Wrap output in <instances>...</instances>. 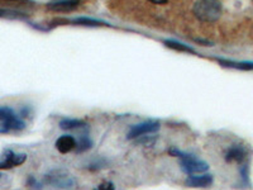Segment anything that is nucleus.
<instances>
[{
    "label": "nucleus",
    "mask_w": 253,
    "mask_h": 190,
    "mask_svg": "<svg viewBox=\"0 0 253 190\" xmlns=\"http://www.w3.org/2000/svg\"><path fill=\"white\" fill-rule=\"evenodd\" d=\"M85 126V122L81 121V119H74V118H63L62 121L60 122V127L62 130H78V128H81V127Z\"/></svg>",
    "instance_id": "obj_11"
},
{
    "label": "nucleus",
    "mask_w": 253,
    "mask_h": 190,
    "mask_svg": "<svg viewBox=\"0 0 253 190\" xmlns=\"http://www.w3.org/2000/svg\"><path fill=\"white\" fill-rule=\"evenodd\" d=\"M0 179H1V174H0Z\"/></svg>",
    "instance_id": "obj_18"
},
{
    "label": "nucleus",
    "mask_w": 253,
    "mask_h": 190,
    "mask_svg": "<svg viewBox=\"0 0 253 190\" xmlns=\"http://www.w3.org/2000/svg\"><path fill=\"white\" fill-rule=\"evenodd\" d=\"M76 144H78V141H76V139L74 136L63 135L61 136V137H58L55 146L60 153H69L71 152L72 150H75Z\"/></svg>",
    "instance_id": "obj_8"
},
{
    "label": "nucleus",
    "mask_w": 253,
    "mask_h": 190,
    "mask_svg": "<svg viewBox=\"0 0 253 190\" xmlns=\"http://www.w3.org/2000/svg\"><path fill=\"white\" fill-rule=\"evenodd\" d=\"M44 182L48 185L58 188V189H69L75 184V179L72 178L69 171L55 169L44 176Z\"/></svg>",
    "instance_id": "obj_2"
},
{
    "label": "nucleus",
    "mask_w": 253,
    "mask_h": 190,
    "mask_svg": "<svg viewBox=\"0 0 253 190\" xmlns=\"http://www.w3.org/2000/svg\"><path fill=\"white\" fill-rule=\"evenodd\" d=\"M193 13L203 23H214L221 15V4L219 0H196Z\"/></svg>",
    "instance_id": "obj_1"
},
{
    "label": "nucleus",
    "mask_w": 253,
    "mask_h": 190,
    "mask_svg": "<svg viewBox=\"0 0 253 190\" xmlns=\"http://www.w3.org/2000/svg\"><path fill=\"white\" fill-rule=\"evenodd\" d=\"M147 1H150L151 4H156V5H164L169 0H147Z\"/></svg>",
    "instance_id": "obj_17"
},
{
    "label": "nucleus",
    "mask_w": 253,
    "mask_h": 190,
    "mask_svg": "<svg viewBox=\"0 0 253 190\" xmlns=\"http://www.w3.org/2000/svg\"><path fill=\"white\" fill-rule=\"evenodd\" d=\"M160 128H161V123L158 121H153V119L134 124V126L130 127V130L126 133V140H135L144 135L156 133L160 131Z\"/></svg>",
    "instance_id": "obj_4"
},
{
    "label": "nucleus",
    "mask_w": 253,
    "mask_h": 190,
    "mask_svg": "<svg viewBox=\"0 0 253 190\" xmlns=\"http://www.w3.org/2000/svg\"><path fill=\"white\" fill-rule=\"evenodd\" d=\"M26 128V122L20 119L18 115H14L10 119L5 122H1L0 124V133H8L12 131H22Z\"/></svg>",
    "instance_id": "obj_9"
},
{
    "label": "nucleus",
    "mask_w": 253,
    "mask_h": 190,
    "mask_svg": "<svg viewBox=\"0 0 253 190\" xmlns=\"http://www.w3.org/2000/svg\"><path fill=\"white\" fill-rule=\"evenodd\" d=\"M224 66L234 67L241 70H253V62H232V61H224Z\"/></svg>",
    "instance_id": "obj_13"
},
{
    "label": "nucleus",
    "mask_w": 253,
    "mask_h": 190,
    "mask_svg": "<svg viewBox=\"0 0 253 190\" xmlns=\"http://www.w3.org/2000/svg\"><path fill=\"white\" fill-rule=\"evenodd\" d=\"M94 190H115V187L112 182H103L95 188Z\"/></svg>",
    "instance_id": "obj_16"
},
{
    "label": "nucleus",
    "mask_w": 253,
    "mask_h": 190,
    "mask_svg": "<svg viewBox=\"0 0 253 190\" xmlns=\"http://www.w3.org/2000/svg\"><path fill=\"white\" fill-rule=\"evenodd\" d=\"M27 160L26 153H15L12 150H4L0 157V170H9L12 167L24 164Z\"/></svg>",
    "instance_id": "obj_5"
},
{
    "label": "nucleus",
    "mask_w": 253,
    "mask_h": 190,
    "mask_svg": "<svg viewBox=\"0 0 253 190\" xmlns=\"http://www.w3.org/2000/svg\"><path fill=\"white\" fill-rule=\"evenodd\" d=\"M79 0H57L48 4V8L55 12H69L78 6Z\"/></svg>",
    "instance_id": "obj_10"
},
{
    "label": "nucleus",
    "mask_w": 253,
    "mask_h": 190,
    "mask_svg": "<svg viewBox=\"0 0 253 190\" xmlns=\"http://www.w3.org/2000/svg\"><path fill=\"white\" fill-rule=\"evenodd\" d=\"M213 184V175L203 174V175H190L185 180V185L189 188H209Z\"/></svg>",
    "instance_id": "obj_7"
},
{
    "label": "nucleus",
    "mask_w": 253,
    "mask_h": 190,
    "mask_svg": "<svg viewBox=\"0 0 253 190\" xmlns=\"http://www.w3.org/2000/svg\"><path fill=\"white\" fill-rule=\"evenodd\" d=\"M166 45L173 49H178V51H186V52H194V49L189 46H185L178 42H172V41H166Z\"/></svg>",
    "instance_id": "obj_15"
},
{
    "label": "nucleus",
    "mask_w": 253,
    "mask_h": 190,
    "mask_svg": "<svg viewBox=\"0 0 253 190\" xmlns=\"http://www.w3.org/2000/svg\"><path fill=\"white\" fill-rule=\"evenodd\" d=\"M92 147V141L91 139H90L89 136H83L80 140H79L78 144H76V148L75 151L78 153H81V152H86V151H89L90 148Z\"/></svg>",
    "instance_id": "obj_12"
},
{
    "label": "nucleus",
    "mask_w": 253,
    "mask_h": 190,
    "mask_svg": "<svg viewBox=\"0 0 253 190\" xmlns=\"http://www.w3.org/2000/svg\"><path fill=\"white\" fill-rule=\"evenodd\" d=\"M180 166L182 171L187 175H196V174H204L209 170V165L203 160L196 158L193 153H186V156L182 158H178Z\"/></svg>",
    "instance_id": "obj_3"
},
{
    "label": "nucleus",
    "mask_w": 253,
    "mask_h": 190,
    "mask_svg": "<svg viewBox=\"0 0 253 190\" xmlns=\"http://www.w3.org/2000/svg\"><path fill=\"white\" fill-rule=\"evenodd\" d=\"M248 150L247 147L243 146V144H233V146H230L224 155V160L228 164L236 162L238 165H243L246 164Z\"/></svg>",
    "instance_id": "obj_6"
},
{
    "label": "nucleus",
    "mask_w": 253,
    "mask_h": 190,
    "mask_svg": "<svg viewBox=\"0 0 253 190\" xmlns=\"http://www.w3.org/2000/svg\"><path fill=\"white\" fill-rule=\"evenodd\" d=\"M15 112L9 107H0V122H5L14 117Z\"/></svg>",
    "instance_id": "obj_14"
}]
</instances>
